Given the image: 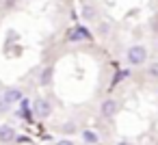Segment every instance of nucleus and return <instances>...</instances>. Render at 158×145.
<instances>
[{
  "instance_id": "20e7f679",
  "label": "nucleus",
  "mask_w": 158,
  "mask_h": 145,
  "mask_svg": "<svg viewBox=\"0 0 158 145\" xmlns=\"http://www.w3.org/2000/svg\"><path fill=\"white\" fill-rule=\"evenodd\" d=\"M15 128L9 126V123H2L0 126V143H13L15 141Z\"/></svg>"
},
{
  "instance_id": "1a4fd4ad",
  "label": "nucleus",
  "mask_w": 158,
  "mask_h": 145,
  "mask_svg": "<svg viewBox=\"0 0 158 145\" xmlns=\"http://www.w3.org/2000/svg\"><path fill=\"white\" fill-rule=\"evenodd\" d=\"M149 76H154V78H158V63H154V65L149 67Z\"/></svg>"
},
{
  "instance_id": "9d476101",
  "label": "nucleus",
  "mask_w": 158,
  "mask_h": 145,
  "mask_svg": "<svg viewBox=\"0 0 158 145\" xmlns=\"http://www.w3.org/2000/svg\"><path fill=\"white\" fill-rule=\"evenodd\" d=\"M93 15H95V11H93L91 7H87V9H85V18L89 20V18H93Z\"/></svg>"
},
{
  "instance_id": "39448f33",
  "label": "nucleus",
  "mask_w": 158,
  "mask_h": 145,
  "mask_svg": "<svg viewBox=\"0 0 158 145\" xmlns=\"http://www.w3.org/2000/svg\"><path fill=\"white\" fill-rule=\"evenodd\" d=\"M100 110H102L104 117H115V113H117V102H115V100H104L102 106H100Z\"/></svg>"
},
{
  "instance_id": "0eeeda50",
  "label": "nucleus",
  "mask_w": 158,
  "mask_h": 145,
  "mask_svg": "<svg viewBox=\"0 0 158 145\" xmlns=\"http://www.w3.org/2000/svg\"><path fill=\"white\" fill-rule=\"evenodd\" d=\"M82 139H85V143H89V145H95V143H98V134L91 132V130H85V132H82Z\"/></svg>"
},
{
  "instance_id": "9b49d317",
  "label": "nucleus",
  "mask_w": 158,
  "mask_h": 145,
  "mask_svg": "<svg viewBox=\"0 0 158 145\" xmlns=\"http://www.w3.org/2000/svg\"><path fill=\"white\" fill-rule=\"evenodd\" d=\"M63 130H65V132H74V130H76V126H74V123H65V128H63Z\"/></svg>"
},
{
  "instance_id": "6e6552de",
  "label": "nucleus",
  "mask_w": 158,
  "mask_h": 145,
  "mask_svg": "<svg viewBox=\"0 0 158 145\" xmlns=\"http://www.w3.org/2000/svg\"><path fill=\"white\" fill-rule=\"evenodd\" d=\"M126 76H130V72H128V69H126V72H119V74L115 76V82H119V80H123Z\"/></svg>"
},
{
  "instance_id": "ddd939ff",
  "label": "nucleus",
  "mask_w": 158,
  "mask_h": 145,
  "mask_svg": "<svg viewBox=\"0 0 158 145\" xmlns=\"http://www.w3.org/2000/svg\"><path fill=\"white\" fill-rule=\"evenodd\" d=\"M117 145H130V143H126V141H121V143H117Z\"/></svg>"
},
{
  "instance_id": "7ed1b4c3",
  "label": "nucleus",
  "mask_w": 158,
  "mask_h": 145,
  "mask_svg": "<svg viewBox=\"0 0 158 145\" xmlns=\"http://www.w3.org/2000/svg\"><path fill=\"white\" fill-rule=\"evenodd\" d=\"M20 100H24V93H22L20 89H15V87L7 89L5 95H2V104H7V106H11L13 102H20Z\"/></svg>"
},
{
  "instance_id": "f257e3e1",
  "label": "nucleus",
  "mask_w": 158,
  "mask_h": 145,
  "mask_svg": "<svg viewBox=\"0 0 158 145\" xmlns=\"http://www.w3.org/2000/svg\"><path fill=\"white\" fill-rule=\"evenodd\" d=\"M126 61H128L130 65H143V63L147 61V50H145L143 46H132V48L128 50V54H126Z\"/></svg>"
},
{
  "instance_id": "f03ea898",
  "label": "nucleus",
  "mask_w": 158,
  "mask_h": 145,
  "mask_svg": "<svg viewBox=\"0 0 158 145\" xmlns=\"http://www.w3.org/2000/svg\"><path fill=\"white\" fill-rule=\"evenodd\" d=\"M33 113H35V117H39V119H46V117H50V113H52V106H50V102H48V100H44V97H37V100L33 102Z\"/></svg>"
},
{
  "instance_id": "f8f14e48",
  "label": "nucleus",
  "mask_w": 158,
  "mask_h": 145,
  "mask_svg": "<svg viewBox=\"0 0 158 145\" xmlns=\"http://www.w3.org/2000/svg\"><path fill=\"white\" fill-rule=\"evenodd\" d=\"M56 145H74V141H69V139H63V141H59Z\"/></svg>"
},
{
  "instance_id": "423d86ee",
  "label": "nucleus",
  "mask_w": 158,
  "mask_h": 145,
  "mask_svg": "<svg viewBox=\"0 0 158 145\" xmlns=\"http://www.w3.org/2000/svg\"><path fill=\"white\" fill-rule=\"evenodd\" d=\"M52 74H54V69H52V67H46V69L41 72V78H39V85H41V87H48V85L52 82Z\"/></svg>"
}]
</instances>
